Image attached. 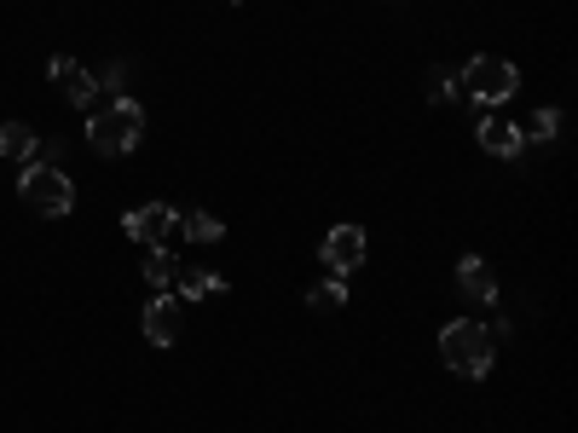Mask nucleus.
Instances as JSON below:
<instances>
[{
	"label": "nucleus",
	"instance_id": "obj_10",
	"mask_svg": "<svg viewBox=\"0 0 578 433\" xmlns=\"http://www.w3.org/2000/svg\"><path fill=\"white\" fill-rule=\"evenodd\" d=\"M481 145L492 150V157H521L526 134H521L515 122H504V116H486V122H481Z\"/></svg>",
	"mask_w": 578,
	"mask_h": 433
},
{
	"label": "nucleus",
	"instance_id": "obj_5",
	"mask_svg": "<svg viewBox=\"0 0 578 433\" xmlns=\"http://www.w3.org/2000/svg\"><path fill=\"white\" fill-rule=\"evenodd\" d=\"M324 266H330V277H354L359 266H365V254H370V243H365V232L359 225H336L330 237H324Z\"/></svg>",
	"mask_w": 578,
	"mask_h": 433
},
{
	"label": "nucleus",
	"instance_id": "obj_18",
	"mask_svg": "<svg viewBox=\"0 0 578 433\" xmlns=\"http://www.w3.org/2000/svg\"><path fill=\"white\" fill-rule=\"evenodd\" d=\"M122 75H128V70H122V64H111V70H105V87H111L116 98H128V82H122Z\"/></svg>",
	"mask_w": 578,
	"mask_h": 433
},
{
	"label": "nucleus",
	"instance_id": "obj_4",
	"mask_svg": "<svg viewBox=\"0 0 578 433\" xmlns=\"http://www.w3.org/2000/svg\"><path fill=\"white\" fill-rule=\"evenodd\" d=\"M463 87H469V98H481V105H504V98H515V87H521V70L509 64V59H469L463 64Z\"/></svg>",
	"mask_w": 578,
	"mask_h": 433
},
{
	"label": "nucleus",
	"instance_id": "obj_7",
	"mask_svg": "<svg viewBox=\"0 0 578 433\" xmlns=\"http://www.w3.org/2000/svg\"><path fill=\"white\" fill-rule=\"evenodd\" d=\"M180 300H174V295H157V300H150V307H145V341L150 347H174V341H180Z\"/></svg>",
	"mask_w": 578,
	"mask_h": 433
},
{
	"label": "nucleus",
	"instance_id": "obj_2",
	"mask_svg": "<svg viewBox=\"0 0 578 433\" xmlns=\"http://www.w3.org/2000/svg\"><path fill=\"white\" fill-rule=\"evenodd\" d=\"M440 359L458 370V376H486L492 370V329L486 324H469V318H458V324H445L440 329Z\"/></svg>",
	"mask_w": 578,
	"mask_h": 433
},
{
	"label": "nucleus",
	"instance_id": "obj_16",
	"mask_svg": "<svg viewBox=\"0 0 578 433\" xmlns=\"http://www.w3.org/2000/svg\"><path fill=\"white\" fill-rule=\"evenodd\" d=\"M521 134H533V139H556V134H561V110H538L533 122L521 127Z\"/></svg>",
	"mask_w": 578,
	"mask_h": 433
},
{
	"label": "nucleus",
	"instance_id": "obj_15",
	"mask_svg": "<svg viewBox=\"0 0 578 433\" xmlns=\"http://www.w3.org/2000/svg\"><path fill=\"white\" fill-rule=\"evenodd\" d=\"M180 232L191 243H220L225 237V220H214V214H180Z\"/></svg>",
	"mask_w": 578,
	"mask_h": 433
},
{
	"label": "nucleus",
	"instance_id": "obj_12",
	"mask_svg": "<svg viewBox=\"0 0 578 433\" xmlns=\"http://www.w3.org/2000/svg\"><path fill=\"white\" fill-rule=\"evenodd\" d=\"M174 277H180V300H203V295L225 289V277H220V272H209V266H180Z\"/></svg>",
	"mask_w": 578,
	"mask_h": 433
},
{
	"label": "nucleus",
	"instance_id": "obj_17",
	"mask_svg": "<svg viewBox=\"0 0 578 433\" xmlns=\"http://www.w3.org/2000/svg\"><path fill=\"white\" fill-rule=\"evenodd\" d=\"M30 162H41V168H59V162H64V139H41Z\"/></svg>",
	"mask_w": 578,
	"mask_h": 433
},
{
	"label": "nucleus",
	"instance_id": "obj_14",
	"mask_svg": "<svg viewBox=\"0 0 578 433\" xmlns=\"http://www.w3.org/2000/svg\"><path fill=\"white\" fill-rule=\"evenodd\" d=\"M307 307L313 313H341L347 307V277H324V284L307 289Z\"/></svg>",
	"mask_w": 578,
	"mask_h": 433
},
{
	"label": "nucleus",
	"instance_id": "obj_3",
	"mask_svg": "<svg viewBox=\"0 0 578 433\" xmlns=\"http://www.w3.org/2000/svg\"><path fill=\"white\" fill-rule=\"evenodd\" d=\"M18 197L30 202L41 220H64V214L75 209V186H70V173H64V168H41V162H30V168L18 173Z\"/></svg>",
	"mask_w": 578,
	"mask_h": 433
},
{
	"label": "nucleus",
	"instance_id": "obj_6",
	"mask_svg": "<svg viewBox=\"0 0 578 433\" xmlns=\"http://www.w3.org/2000/svg\"><path fill=\"white\" fill-rule=\"evenodd\" d=\"M122 225H128V237H134V243L150 249V243H168V232L180 225V214H174L168 202H145V209H134Z\"/></svg>",
	"mask_w": 578,
	"mask_h": 433
},
{
	"label": "nucleus",
	"instance_id": "obj_8",
	"mask_svg": "<svg viewBox=\"0 0 578 433\" xmlns=\"http://www.w3.org/2000/svg\"><path fill=\"white\" fill-rule=\"evenodd\" d=\"M458 289L474 300V307H492V300H497V277H492V266L481 261V254H463V266H458Z\"/></svg>",
	"mask_w": 578,
	"mask_h": 433
},
{
	"label": "nucleus",
	"instance_id": "obj_13",
	"mask_svg": "<svg viewBox=\"0 0 578 433\" xmlns=\"http://www.w3.org/2000/svg\"><path fill=\"white\" fill-rule=\"evenodd\" d=\"M174 272H180V261H174V249H168V243H150V249H145V284L168 289V284H174Z\"/></svg>",
	"mask_w": 578,
	"mask_h": 433
},
{
	"label": "nucleus",
	"instance_id": "obj_19",
	"mask_svg": "<svg viewBox=\"0 0 578 433\" xmlns=\"http://www.w3.org/2000/svg\"><path fill=\"white\" fill-rule=\"evenodd\" d=\"M445 93H451V75H445V70H434V75H429V98H434V105H440Z\"/></svg>",
	"mask_w": 578,
	"mask_h": 433
},
{
	"label": "nucleus",
	"instance_id": "obj_9",
	"mask_svg": "<svg viewBox=\"0 0 578 433\" xmlns=\"http://www.w3.org/2000/svg\"><path fill=\"white\" fill-rule=\"evenodd\" d=\"M53 82H59V93L70 98V105H87V98L98 93V75L87 64H75V59H53Z\"/></svg>",
	"mask_w": 578,
	"mask_h": 433
},
{
	"label": "nucleus",
	"instance_id": "obj_20",
	"mask_svg": "<svg viewBox=\"0 0 578 433\" xmlns=\"http://www.w3.org/2000/svg\"><path fill=\"white\" fill-rule=\"evenodd\" d=\"M225 7H238V0H225Z\"/></svg>",
	"mask_w": 578,
	"mask_h": 433
},
{
	"label": "nucleus",
	"instance_id": "obj_11",
	"mask_svg": "<svg viewBox=\"0 0 578 433\" xmlns=\"http://www.w3.org/2000/svg\"><path fill=\"white\" fill-rule=\"evenodd\" d=\"M0 157H7V162H30L35 157V127L30 122H7V127H0Z\"/></svg>",
	"mask_w": 578,
	"mask_h": 433
},
{
	"label": "nucleus",
	"instance_id": "obj_1",
	"mask_svg": "<svg viewBox=\"0 0 578 433\" xmlns=\"http://www.w3.org/2000/svg\"><path fill=\"white\" fill-rule=\"evenodd\" d=\"M139 139H145V110L134 98H111V105L87 122V145L98 157H128V150H139Z\"/></svg>",
	"mask_w": 578,
	"mask_h": 433
}]
</instances>
